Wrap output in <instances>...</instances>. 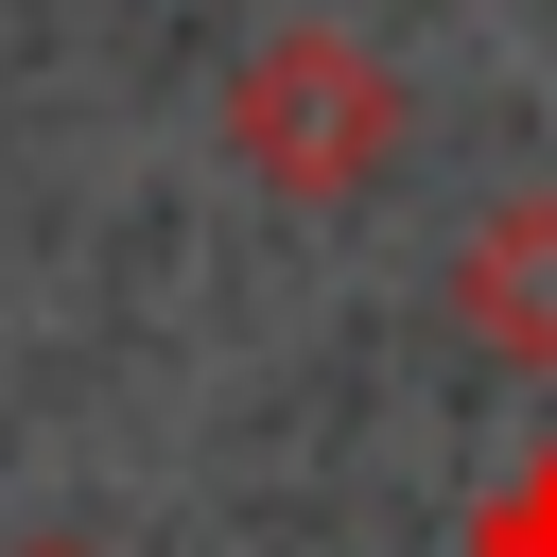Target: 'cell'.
<instances>
[{
	"label": "cell",
	"instance_id": "277c9868",
	"mask_svg": "<svg viewBox=\"0 0 557 557\" xmlns=\"http://www.w3.org/2000/svg\"><path fill=\"white\" fill-rule=\"evenodd\" d=\"M17 557H87V540H17Z\"/></svg>",
	"mask_w": 557,
	"mask_h": 557
},
{
	"label": "cell",
	"instance_id": "6da1fadb",
	"mask_svg": "<svg viewBox=\"0 0 557 557\" xmlns=\"http://www.w3.org/2000/svg\"><path fill=\"white\" fill-rule=\"evenodd\" d=\"M226 157H244L278 209H348V191L400 157V70H383L366 35H331V17H296L278 52L226 70Z\"/></svg>",
	"mask_w": 557,
	"mask_h": 557
},
{
	"label": "cell",
	"instance_id": "3957f363",
	"mask_svg": "<svg viewBox=\"0 0 557 557\" xmlns=\"http://www.w3.org/2000/svg\"><path fill=\"white\" fill-rule=\"evenodd\" d=\"M470 557H557V435H540V453H522V487L470 522Z\"/></svg>",
	"mask_w": 557,
	"mask_h": 557
},
{
	"label": "cell",
	"instance_id": "7a4b0ae2",
	"mask_svg": "<svg viewBox=\"0 0 557 557\" xmlns=\"http://www.w3.org/2000/svg\"><path fill=\"white\" fill-rule=\"evenodd\" d=\"M453 331L557 383V191H505V209L453 244Z\"/></svg>",
	"mask_w": 557,
	"mask_h": 557
}]
</instances>
